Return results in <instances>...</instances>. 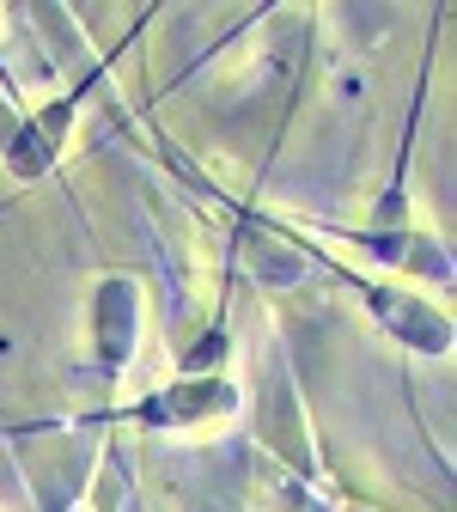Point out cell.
Listing matches in <instances>:
<instances>
[{
	"label": "cell",
	"mask_w": 457,
	"mask_h": 512,
	"mask_svg": "<svg viewBox=\"0 0 457 512\" xmlns=\"http://www.w3.org/2000/svg\"><path fill=\"white\" fill-rule=\"evenodd\" d=\"M366 299H372V311L384 317L390 336H403V342H415V348H427V354H445V348H451V324H445L433 305H421V299H409V293H390V287H366Z\"/></svg>",
	"instance_id": "cell-2"
},
{
	"label": "cell",
	"mask_w": 457,
	"mask_h": 512,
	"mask_svg": "<svg viewBox=\"0 0 457 512\" xmlns=\"http://www.w3.org/2000/svg\"><path fill=\"white\" fill-rule=\"evenodd\" d=\"M226 409H232L226 378H189V384H171V391L147 397L135 415L153 421V427H183V421H208V415H226Z\"/></svg>",
	"instance_id": "cell-1"
},
{
	"label": "cell",
	"mask_w": 457,
	"mask_h": 512,
	"mask_svg": "<svg viewBox=\"0 0 457 512\" xmlns=\"http://www.w3.org/2000/svg\"><path fill=\"white\" fill-rule=\"evenodd\" d=\"M13 135H19V116H13L7 104H0V153H7V147H13Z\"/></svg>",
	"instance_id": "cell-4"
},
{
	"label": "cell",
	"mask_w": 457,
	"mask_h": 512,
	"mask_svg": "<svg viewBox=\"0 0 457 512\" xmlns=\"http://www.w3.org/2000/svg\"><path fill=\"white\" fill-rule=\"evenodd\" d=\"M128 348H135V287L110 281L98 293V354H104V366H122Z\"/></svg>",
	"instance_id": "cell-3"
}]
</instances>
